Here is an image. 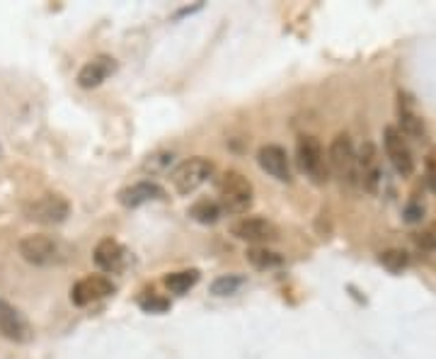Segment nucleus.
I'll return each instance as SVG.
<instances>
[{"mask_svg":"<svg viewBox=\"0 0 436 359\" xmlns=\"http://www.w3.org/2000/svg\"><path fill=\"white\" fill-rule=\"evenodd\" d=\"M218 197H221V209L228 214H245L252 206L255 189L252 182L238 170L223 172L218 182Z\"/></svg>","mask_w":436,"mask_h":359,"instance_id":"1","label":"nucleus"},{"mask_svg":"<svg viewBox=\"0 0 436 359\" xmlns=\"http://www.w3.org/2000/svg\"><path fill=\"white\" fill-rule=\"evenodd\" d=\"M327 163H330V170L340 177L342 184H359V175H357V151H354V144L347 134H337L330 144V151H327Z\"/></svg>","mask_w":436,"mask_h":359,"instance_id":"2","label":"nucleus"},{"mask_svg":"<svg viewBox=\"0 0 436 359\" xmlns=\"http://www.w3.org/2000/svg\"><path fill=\"white\" fill-rule=\"evenodd\" d=\"M214 170L216 168L209 158L196 156V158H189V160L179 163V165L172 170L170 177H172L174 189H177L179 194H192L206 182V180L214 175Z\"/></svg>","mask_w":436,"mask_h":359,"instance_id":"3","label":"nucleus"},{"mask_svg":"<svg viewBox=\"0 0 436 359\" xmlns=\"http://www.w3.org/2000/svg\"><path fill=\"white\" fill-rule=\"evenodd\" d=\"M20 255L30 265H53L63 260V246L44 233H32L20 241Z\"/></svg>","mask_w":436,"mask_h":359,"instance_id":"4","label":"nucleus"},{"mask_svg":"<svg viewBox=\"0 0 436 359\" xmlns=\"http://www.w3.org/2000/svg\"><path fill=\"white\" fill-rule=\"evenodd\" d=\"M296 151H298V165H301V170L305 175L313 180L315 184L327 182L330 168H327V160H325L323 144H320L315 136H301Z\"/></svg>","mask_w":436,"mask_h":359,"instance_id":"5","label":"nucleus"},{"mask_svg":"<svg viewBox=\"0 0 436 359\" xmlns=\"http://www.w3.org/2000/svg\"><path fill=\"white\" fill-rule=\"evenodd\" d=\"M68 214H70V204L61 194H44V197L32 199V202L25 206L27 219L34 221V224H44V226L61 224V221L68 219Z\"/></svg>","mask_w":436,"mask_h":359,"instance_id":"6","label":"nucleus"},{"mask_svg":"<svg viewBox=\"0 0 436 359\" xmlns=\"http://www.w3.org/2000/svg\"><path fill=\"white\" fill-rule=\"evenodd\" d=\"M231 233L240 241L255 243V246H262V243L267 246V243H274L279 238V228L262 216H240L238 221H233Z\"/></svg>","mask_w":436,"mask_h":359,"instance_id":"7","label":"nucleus"},{"mask_svg":"<svg viewBox=\"0 0 436 359\" xmlns=\"http://www.w3.org/2000/svg\"><path fill=\"white\" fill-rule=\"evenodd\" d=\"M383 146H385V153H388L392 168H395L402 177H410L414 172V158H412V151H410V146H407L405 136L397 132L395 127H385Z\"/></svg>","mask_w":436,"mask_h":359,"instance_id":"8","label":"nucleus"},{"mask_svg":"<svg viewBox=\"0 0 436 359\" xmlns=\"http://www.w3.org/2000/svg\"><path fill=\"white\" fill-rule=\"evenodd\" d=\"M257 163H259V168L267 172V175L279 180V182H291V180H293L291 163H288V153L281 149V146L264 144L257 151Z\"/></svg>","mask_w":436,"mask_h":359,"instance_id":"9","label":"nucleus"},{"mask_svg":"<svg viewBox=\"0 0 436 359\" xmlns=\"http://www.w3.org/2000/svg\"><path fill=\"white\" fill-rule=\"evenodd\" d=\"M112 291H114V284L107 277L90 275V277H83L80 282H75V286L70 289V301H73L75 306H87V303H92V301L107 298Z\"/></svg>","mask_w":436,"mask_h":359,"instance_id":"10","label":"nucleus"},{"mask_svg":"<svg viewBox=\"0 0 436 359\" xmlns=\"http://www.w3.org/2000/svg\"><path fill=\"white\" fill-rule=\"evenodd\" d=\"M357 175L359 184H364V189L376 192L380 182V168H378V151L371 141H364L361 149L357 153Z\"/></svg>","mask_w":436,"mask_h":359,"instance_id":"11","label":"nucleus"},{"mask_svg":"<svg viewBox=\"0 0 436 359\" xmlns=\"http://www.w3.org/2000/svg\"><path fill=\"white\" fill-rule=\"evenodd\" d=\"M0 335L13 342L32 340V328H30V323H27V318L18 308L5 301H0Z\"/></svg>","mask_w":436,"mask_h":359,"instance_id":"12","label":"nucleus"},{"mask_svg":"<svg viewBox=\"0 0 436 359\" xmlns=\"http://www.w3.org/2000/svg\"><path fill=\"white\" fill-rule=\"evenodd\" d=\"M160 199H165V189L155 182H148V180L129 184L119 192V202L129 206V209H136V206H143L148 202H160Z\"/></svg>","mask_w":436,"mask_h":359,"instance_id":"13","label":"nucleus"},{"mask_svg":"<svg viewBox=\"0 0 436 359\" xmlns=\"http://www.w3.org/2000/svg\"><path fill=\"white\" fill-rule=\"evenodd\" d=\"M95 263L100 270L105 272H122L124 265H127V250H124L122 243L112 241V238H105V241L97 243L95 248Z\"/></svg>","mask_w":436,"mask_h":359,"instance_id":"14","label":"nucleus"},{"mask_svg":"<svg viewBox=\"0 0 436 359\" xmlns=\"http://www.w3.org/2000/svg\"><path fill=\"white\" fill-rule=\"evenodd\" d=\"M114 68H117L114 58H109V56L92 58V61H87L85 66L80 68L78 85L80 88H97V85H102L109 78V73H114Z\"/></svg>","mask_w":436,"mask_h":359,"instance_id":"15","label":"nucleus"},{"mask_svg":"<svg viewBox=\"0 0 436 359\" xmlns=\"http://www.w3.org/2000/svg\"><path fill=\"white\" fill-rule=\"evenodd\" d=\"M397 117H400V129L402 136H412V139H422L424 136V122L412 107L410 95L400 92V102H397Z\"/></svg>","mask_w":436,"mask_h":359,"instance_id":"16","label":"nucleus"},{"mask_svg":"<svg viewBox=\"0 0 436 359\" xmlns=\"http://www.w3.org/2000/svg\"><path fill=\"white\" fill-rule=\"evenodd\" d=\"M248 260H250V265L257 270H274V267H281L283 265L281 255L274 253V250H269L267 246H252L248 250Z\"/></svg>","mask_w":436,"mask_h":359,"instance_id":"17","label":"nucleus"},{"mask_svg":"<svg viewBox=\"0 0 436 359\" xmlns=\"http://www.w3.org/2000/svg\"><path fill=\"white\" fill-rule=\"evenodd\" d=\"M223 209L221 204L214 202V199H199V202L192 204V209H189V216L196 221V224H216L218 219H221Z\"/></svg>","mask_w":436,"mask_h":359,"instance_id":"18","label":"nucleus"},{"mask_svg":"<svg viewBox=\"0 0 436 359\" xmlns=\"http://www.w3.org/2000/svg\"><path fill=\"white\" fill-rule=\"evenodd\" d=\"M199 282V270H182V272H170V275L165 277V286L170 289L172 294H187L192 286Z\"/></svg>","mask_w":436,"mask_h":359,"instance_id":"19","label":"nucleus"},{"mask_svg":"<svg viewBox=\"0 0 436 359\" xmlns=\"http://www.w3.org/2000/svg\"><path fill=\"white\" fill-rule=\"evenodd\" d=\"M245 286V277L240 275H223L211 284V294L214 296H233Z\"/></svg>","mask_w":436,"mask_h":359,"instance_id":"20","label":"nucleus"},{"mask_svg":"<svg viewBox=\"0 0 436 359\" xmlns=\"http://www.w3.org/2000/svg\"><path fill=\"white\" fill-rule=\"evenodd\" d=\"M380 265L390 272H402L410 265V258H407L405 250H385V253L380 255Z\"/></svg>","mask_w":436,"mask_h":359,"instance_id":"21","label":"nucleus"},{"mask_svg":"<svg viewBox=\"0 0 436 359\" xmlns=\"http://www.w3.org/2000/svg\"><path fill=\"white\" fill-rule=\"evenodd\" d=\"M141 308L148 313H165L167 308H170V301H165V298H158V296H143L141 298Z\"/></svg>","mask_w":436,"mask_h":359,"instance_id":"22","label":"nucleus"},{"mask_svg":"<svg viewBox=\"0 0 436 359\" xmlns=\"http://www.w3.org/2000/svg\"><path fill=\"white\" fill-rule=\"evenodd\" d=\"M170 163H172V153H155V156H150L148 160L143 163V170L160 172V170H165Z\"/></svg>","mask_w":436,"mask_h":359,"instance_id":"23","label":"nucleus"},{"mask_svg":"<svg viewBox=\"0 0 436 359\" xmlns=\"http://www.w3.org/2000/svg\"><path fill=\"white\" fill-rule=\"evenodd\" d=\"M422 216H424V204L422 202H410L405 206V221L407 224H417V221H422Z\"/></svg>","mask_w":436,"mask_h":359,"instance_id":"24","label":"nucleus"},{"mask_svg":"<svg viewBox=\"0 0 436 359\" xmlns=\"http://www.w3.org/2000/svg\"><path fill=\"white\" fill-rule=\"evenodd\" d=\"M417 246L422 250H432L436 253V231H424L417 236Z\"/></svg>","mask_w":436,"mask_h":359,"instance_id":"25","label":"nucleus"},{"mask_svg":"<svg viewBox=\"0 0 436 359\" xmlns=\"http://www.w3.org/2000/svg\"><path fill=\"white\" fill-rule=\"evenodd\" d=\"M427 184H429V189L436 194V158H429L427 160Z\"/></svg>","mask_w":436,"mask_h":359,"instance_id":"26","label":"nucleus"}]
</instances>
